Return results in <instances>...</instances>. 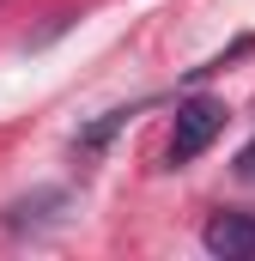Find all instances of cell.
I'll return each mask as SVG.
<instances>
[{
	"label": "cell",
	"mask_w": 255,
	"mask_h": 261,
	"mask_svg": "<svg viewBox=\"0 0 255 261\" xmlns=\"http://www.w3.org/2000/svg\"><path fill=\"white\" fill-rule=\"evenodd\" d=\"M200 243H207V255H225V261L255 255V213H213Z\"/></svg>",
	"instance_id": "cell-2"
},
{
	"label": "cell",
	"mask_w": 255,
	"mask_h": 261,
	"mask_svg": "<svg viewBox=\"0 0 255 261\" xmlns=\"http://www.w3.org/2000/svg\"><path fill=\"white\" fill-rule=\"evenodd\" d=\"M237 170H243V176H255V140L243 146V152H237Z\"/></svg>",
	"instance_id": "cell-3"
},
{
	"label": "cell",
	"mask_w": 255,
	"mask_h": 261,
	"mask_svg": "<svg viewBox=\"0 0 255 261\" xmlns=\"http://www.w3.org/2000/svg\"><path fill=\"white\" fill-rule=\"evenodd\" d=\"M225 128V103L219 97H189L176 103V122H170V164H194Z\"/></svg>",
	"instance_id": "cell-1"
}]
</instances>
